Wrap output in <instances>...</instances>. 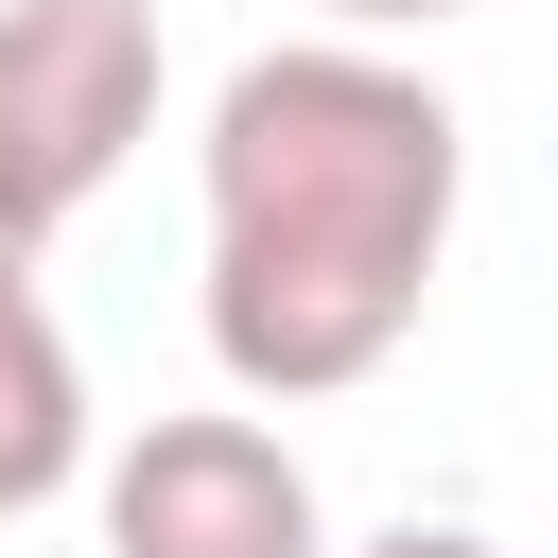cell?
<instances>
[{"mask_svg":"<svg viewBox=\"0 0 558 558\" xmlns=\"http://www.w3.org/2000/svg\"><path fill=\"white\" fill-rule=\"evenodd\" d=\"M349 558H506L488 523H384V541H349Z\"/></svg>","mask_w":558,"mask_h":558,"instance_id":"5","label":"cell"},{"mask_svg":"<svg viewBox=\"0 0 558 558\" xmlns=\"http://www.w3.org/2000/svg\"><path fill=\"white\" fill-rule=\"evenodd\" d=\"M52 488H87V366H70L52 296L0 279V523H35Z\"/></svg>","mask_w":558,"mask_h":558,"instance_id":"4","label":"cell"},{"mask_svg":"<svg viewBox=\"0 0 558 558\" xmlns=\"http://www.w3.org/2000/svg\"><path fill=\"white\" fill-rule=\"evenodd\" d=\"M105 558H331L279 418H140L105 453Z\"/></svg>","mask_w":558,"mask_h":558,"instance_id":"3","label":"cell"},{"mask_svg":"<svg viewBox=\"0 0 558 558\" xmlns=\"http://www.w3.org/2000/svg\"><path fill=\"white\" fill-rule=\"evenodd\" d=\"M157 0H0V209L52 244L140 140H157Z\"/></svg>","mask_w":558,"mask_h":558,"instance_id":"2","label":"cell"},{"mask_svg":"<svg viewBox=\"0 0 558 558\" xmlns=\"http://www.w3.org/2000/svg\"><path fill=\"white\" fill-rule=\"evenodd\" d=\"M471 122L384 35H279L209 87V366L244 401H349L436 314Z\"/></svg>","mask_w":558,"mask_h":558,"instance_id":"1","label":"cell"},{"mask_svg":"<svg viewBox=\"0 0 558 558\" xmlns=\"http://www.w3.org/2000/svg\"><path fill=\"white\" fill-rule=\"evenodd\" d=\"M0 279H35V227H17V209H0Z\"/></svg>","mask_w":558,"mask_h":558,"instance_id":"7","label":"cell"},{"mask_svg":"<svg viewBox=\"0 0 558 558\" xmlns=\"http://www.w3.org/2000/svg\"><path fill=\"white\" fill-rule=\"evenodd\" d=\"M331 35H436V17H471V0H314Z\"/></svg>","mask_w":558,"mask_h":558,"instance_id":"6","label":"cell"}]
</instances>
